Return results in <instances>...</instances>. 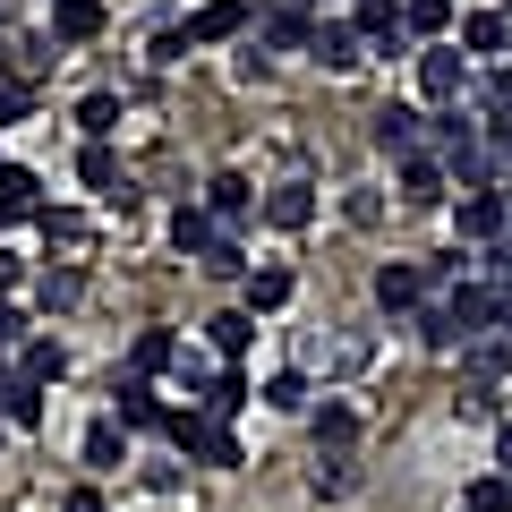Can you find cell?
Masks as SVG:
<instances>
[{
  "label": "cell",
  "mask_w": 512,
  "mask_h": 512,
  "mask_svg": "<svg viewBox=\"0 0 512 512\" xmlns=\"http://www.w3.org/2000/svg\"><path fill=\"white\" fill-rule=\"evenodd\" d=\"M163 436L180 444L188 461H214V470H231V461H239L231 427H214V419H205V410H171V419H163Z\"/></svg>",
  "instance_id": "obj_1"
},
{
  "label": "cell",
  "mask_w": 512,
  "mask_h": 512,
  "mask_svg": "<svg viewBox=\"0 0 512 512\" xmlns=\"http://www.w3.org/2000/svg\"><path fill=\"white\" fill-rule=\"evenodd\" d=\"M461 239H470V248H495V239H512V197L504 188H478V197H461Z\"/></svg>",
  "instance_id": "obj_2"
},
{
  "label": "cell",
  "mask_w": 512,
  "mask_h": 512,
  "mask_svg": "<svg viewBox=\"0 0 512 512\" xmlns=\"http://www.w3.org/2000/svg\"><path fill=\"white\" fill-rule=\"evenodd\" d=\"M419 94L436 111H461V94H470V60L444 52V43H436V52H419Z\"/></svg>",
  "instance_id": "obj_3"
},
{
  "label": "cell",
  "mask_w": 512,
  "mask_h": 512,
  "mask_svg": "<svg viewBox=\"0 0 512 512\" xmlns=\"http://www.w3.org/2000/svg\"><path fill=\"white\" fill-rule=\"evenodd\" d=\"M367 137H376V154H393V163H410V154L427 146V111H410V103H384L376 120H367Z\"/></svg>",
  "instance_id": "obj_4"
},
{
  "label": "cell",
  "mask_w": 512,
  "mask_h": 512,
  "mask_svg": "<svg viewBox=\"0 0 512 512\" xmlns=\"http://www.w3.org/2000/svg\"><path fill=\"white\" fill-rule=\"evenodd\" d=\"M419 299H427V274H419V265H402V256L376 265V308H384V316H410Z\"/></svg>",
  "instance_id": "obj_5"
},
{
  "label": "cell",
  "mask_w": 512,
  "mask_h": 512,
  "mask_svg": "<svg viewBox=\"0 0 512 512\" xmlns=\"http://www.w3.org/2000/svg\"><path fill=\"white\" fill-rule=\"evenodd\" d=\"M495 52H512V18L504 9H470L461 18V60H495Z\"/></svg>",
  "instance_id": "obj_6"
},
{
  "label": "cell",
  "mask_w": 512,
  "mask_h": 512,
  "mask_svg": "<svg viewBox=\"0 0 512 512\" xmlns=\"http://www.w3.org/2000/svg\"><path fill=\"white\" fill-rule=\"evenodd\" d=\"M444 197H453L444 154H410V163H402V205H444Z\"/></svg>",
  "instance_id": "obj_7"
},
{
  "label": "cell",
  "mask_w": 512,
  "mask_h": 512,
  "mask_svg": "<svg viewBox=\"0 0 512 512\" xmlns=\"http://www.w3.org/2000/svg\"><path fill=\"white\" fill-rule=\"evenodd\" d=\"M111 410H120V427H163V419H171V410L154 402L146 376H120V384H111Z\"/></svg>",
  "instance_id": "obj_8"
},
{
  "label": "cell",
  "mask_w": 512,
  "mask_h": 512,
  "mask_svg": "<svg viewBox=\"0 0 512 512\" xmlns=\"http://www.w3.org/2000/svg\"><path fill=\"white\" fill-rule=\"evenodd\" d=\"M316 60H325V69H359V60H367V35H359L350 18H325V26H316Z\"/></svg>",
  "instance_id": "obj_9"
},
{
  "label": "cell",
  "mask_w": 512,
  "mask_h": 512,
  "mask_svg": "<svg viewBox=\"0 0 512 512\" xmlns=\"http://www.w3.org/2000/svg\"><path fill=\"white\" fill-rule=\"evenodd\" d=\"M265 222H274V231H308V222H316V188L308 180H282L274 197H265Z\"/></svg>",
  "instance_id": "obj_10"
},
{
  "label": "cell",
  "mask_w": 512,
  "mask_h": 512,
  "mask_svg": "<svg viewBox=\"0 0 512 512\" xmlns=\"http://www.w3.org/2000/svg\"><path fill=\"white\" fill-rule=\"evenodd\" d=\"M77 180H86L103 205H128V197H137V188L120 180V163H111V146H86V154H77Z\"/></svg>",
  "instance_id": "obj_11"
},
{
  "label": "cell",
  "mask_w": 512,
  "mask_h": 512,
  "mask_svg": "<svg viewBox=\"0 0 512 512\" xmlns=\"http://www.w3.org/2000/svg\"><path fill=\"white\" fill-rule=\"evenodd\" d=\"M103 35V0H52V43H94Z\"/></svg>",
  "instance_id": "obj_12"
},
{
  "label": "cell",
  "mask_w": 512,
  "mask_h": 512,
  "mask_svg": "<svg viewBox=\"0 0 512 512\" xmlns=\"http://www.w3.org/2000/svg\"><path fill=\"white\" fill-rule=\"evenodd\" d=\"M248 205H256L248 171H214V180H205V214H214V222H239Z\"/></svg>",
  "instance_id": "obj_13"
},
{
  "label": "cell",
  "mask_w": 512,
  "mask_h": 512,
  "mask_svg": "<svg viewBox=\"0 0 512 512\" xmlns=\"http://www.w3.org/2000/svg\"><path fill=\"white\" fill-rule=\"evenodd\" d=\"M18 376H26V384H60V376H69V350H60L52 333H26V350H18Z\"/></svg>",
  "instance_id": "obj_14"
},
{
  "label": "cell",
  "mask_w": 512,
  "mask_h": 512,
  "mask_svg": "<svg viewBox=\"0 0 512 512\" xmlns=\"http://www.w3.org/2000/svg\"><path fill=\"white\" fill-rule=\"evenodd\" d=\"M0 427H43V384L0 376Z\"/></svg>",
  "instance_id": "obj_15"
},
{
  "label": "cell",
  "mask_w": 512,
  "mask_h": 512,
  "mask_svg": "<svg viewBox=\"0 0 512 512\" xmlns=\"http://www.w3.org/2000/svg\"><path fill=\"white\" fill-rule=\"evenodd\" d=\"M214 214H205V205H180V214H171V248L180 256H214Z\"/></svg>",
  "instance_id": "obj_16"
},
{
  "label": "cell",
  "mask_w": 512,
  "mask_h": 512,
  "mask_svg": "<svg viewBox=\"0 0 512 512\" xmlns=\"http://www.w3.org/2000/svg\"><path fill=\"white\" fill-rule=\"evenodd\" d=\"M197 410H205L214 427H222V419H239V410H248V376H239V367H222V376L205 384V402H197Z\"/></svg>",
  "instance_id": "obj_17"
},
{
  "label": "cell",
  "mask_w": 512,
  "mask_h": 512,
  "mask_svg": "<svg viewBox=\"0 0 512 512\" xmlns=\"http://www.w3.org/2000/svg\"><path fill=\"white\" fill-rule=\"evenodd\" d=\"M350 444H359V410H342V402H325V410H316V453H333V461H342Z\"/></svg>",
  "instance_id": "obj_18"
},
{
  "label": "cell",
  "mask_w": 512,
  "mask_h": 512,
  "mask_svg": "<svg viewBox=\"0 0 512 512\" xmlns=\"http://www.w3.org/2000/svg\"><path fill=\"white\" fill-rule=\"evenodd\" d=\"M239 26H248V9H239V0H214V9H197V18H188V43H231Z\"/></svg>",
  "instance_id": "obj_19"
},
{
  "label": "cell",
  "mask_w": 512,
  "mask_h": 512,
  "mask_svg": "<svg viewBox=\"0 0 512 512\" xmlns=\"http://www.w3.org/2000/svg\"><path fill=\"white\" fill-rule=\"evenodd\" d=\"M350 26H359L367 43H384V52L402 43V9H393V0H359V18H350Z\"/></svg>",
  "instance_id": "obj_20"
},
{
  "label": "cell",
  "mask_w": 512,
  "mask_h": 512,
  "mask_svg": "<svg viewBox=\"0 0 512 512\" xmlns=\"http://www.w3.org/2000/svg\"><path fill=\"white\" fill-rule=\"evenodd\" d=\"M171 359H180V342H171L163 325H146V333H137V350H128V376H154V367H171Z\"/></svg>",
  "instance_id": "obj_21"
},
{
  "label": "cell",
  "mask_w": 512,
  "mask_h": 512,
  "mask_svg": "<svg viewBox=\"0 0 512 512\" xmlns=\"http://www.w3.org/2000/svg\"><path fill=\"white\" fill-rule=\"evenodd\" d=\"M274 308H291V274L265 265V274H248V316H274Z\"/></svg>",
  "instance_id": "obj_22"
},
{
  "label": "cell",
  "mask_w": 512,
  "mask_h": 512,
  "mask_svg": "<svg viewBox=\"0 0 512 512\" xmlns=\"http://www.w3.org/2000/svg\"><path fill=\"white\" fill-rule=\"evenodd\" d=\"M205 325H214V350H222V359H239V350L256 342V316H248V308H222V316H205Z\"/></svg>",
  "instance_id": "obj_23"
},
{
  "label": "cell",
  "mask_w": 512,
  "mask_h": 512,
  "mask_svg": "<svg viewBox=\"0 0 512 512\" xmlns=\"http://www.w3.org/2000/svg\"><path fill=\"white\" fill-rule=\"evenodd\" d=\"M120 453H128L120 419H94V427H86V461H94V470H120Z\"/></svg>",
  "instance_id": "obj_24"
},
{
  "label": "cell",
  "mask_w": 512,
  "mask_h": 512,
  "mask_svg": "<svg viewBox=\"0 0 512 512\" xmlns=\"http://www.w3.org/2000/svg\"><path fill=\"white\" fill-rule=\"evenodd\" d=\"M402 26H410V35H427V43H436L444 26H453V0H402Z\"/></svg>",
  "instance_id": "obj_25"
},
{
  "label": "cell",
  "mask_w": 512,
  "mask_h": 512,
  "mask_svg": "<svg viewBox=\"0 0 512 512\" xmlns=\"http://www.w3.org/2000/svg\"><path fill=\"white\" fill-rule=\"evenodd\" d=\"M77 128H86L94 146H103L111 128H120V103H111V94H86V103H77Z\"/></svg>",
  "instance_id": "obj_26"
},
{
  "label": "cell",
  "mask_w": 512,
  "mask_h": 512,
  "mask_svg": "<svg viewBox=\"0 0 512 512\" xmlns=\"http://www.w3.org/2000/svg\"><path fill=\"white\" fill-rule=\"evenodd\" d=\"M265 35H274V52H316V26L299 18V9H282V18L265 26Z\"/></svg>",
  "instance_id": "obj_27"
},
{
  "label": "cell",
  "mask_w": 512,
  "mask_h": 512,
  "mask_svg": "<svg viewBox=\"0 0 512 512\" xmlns=\"http://www.w3.org/2000/svg\"><path fill=\"white\" fill-rule=\"evenodd\" d=\"M504 367H512V342H495V333H487V342L470 350V384H495Z\"/></svg>",
  "instance_id": "obj_28"
},
{
  "label": "cell",
  "mask_w": 512,
  "mask_h": 512,
  "mask_svg": "<svg viewBox=\"0 0 512 512\" xmlns=\"http://www.w3.org/2000/svg\"><path fill=\"white\" fill-rule=\"evenodd\" d=\"M205 274H214V282H239V274H248V248H239V239H214V256H205Z\"/></svg>",
  "instance_id": "obj_29"
},
{
  "label": "cell",
  "mask_w": 512,
  "mask_h": 512,
  "mask_svg": "<svg viewBox=\"0 0 512 512\" xmlns=\"http://www.w3.org/2000/svg\"><path fill=\"white\" fill-rule=\"evenodd\" d=\"M265 402H274V410H308V376H299V367H282V376L265 384Z\"/></svg>",
  "instance_id": "obj_30"
},
{
  "label": "cell",
  "mask_w": 512,
  "mask_h": 512,
  "mask_svg": "<svg viewBox=\"0 0 512 512\" xmlns=\"http://www.w3.org/2000/svg\"><path fill=\"white\" fill-rule=\"evenodd\" d=\"M470 512H512V487H504V478H470Z\"/></svg>",
  "instance_id": "obj_31"
},
{
  "label": "cell",
  "mask_w": 512,
  "mask_h": 512,
  "mask_svg": "<svg viewBox=\"0 0 512 512\" xmlns=\"http://www.w3.org/2000/svg\"><path fill=\"white\" fill-rule=\"evenodd\" d=\"M77 291H86L77 274H43V282H35V299H43V308H77Z\"/></svg>",
  "instance_id": "obj_32"
},
{
  "label": "cell",
  "mask_w": 512,
  "mask_h": 512,
  "mask_svg": "<svg viewBox=\"0 0 512 512\" xmlns=\"http://www.w3.org/2000/svg\"><path fill=\"white\" fill-rule=\"evenodd\" d=\"M419 333H427V350H461V333H453V316H444V308H427Z\"/></svg>",
  "instance_id": "obj_33"
},
{
  "label": "cell",
  "mask_w": 512,
  "mask_h": 512,
  "mask_svg": "<svg viewBox=\"0 0 512 512\" xmlns=\"http://www.w3.org/2000/svg\"><path fill=\"white\" fill-rule=\"evenodd\" d=\"M453 410H461V419H495V384H461Z\"/></svg>",
  "instance_id": "obj_34"
},
{
  "label": "cell",
  "mask_w": 512,
  "mask_h": 512,
  "mask_svg": "<svg viewBox=\"0 0 512 512\" xmlns=\"http://www.w3.org/2000/svg\"><path fill=\"white\" fill-rule=\"evenodd\" d=\"M43 239H60V248H77V239H86V222H77V214H52V205H43Z\"/></svg>",
  "instance_id": "obj_35"
},
{
  "label": "cell",
  "mask_w": 512,
  "mask_h": 512,
  "mask_svg": "<svg viewBox=\"0 0 512 512\" xmlns=\"http://www.w3.org/2000/svg\"><path fill=\"white\" fill-rule=\"evenodd\" d=\"M350 487V461H333V453H316V495H342Z\"/></svg>",
  "instance_id": "obj_36"
},
{
  "label": "cell",
  "mask_w": 512,
  "mask_h": 512,
  "mask_svg": "<svg viewBox=\"0 0 512 512\" xmlns=\"http://www.w3.org/2000/svg\"><path fill=\"white\" fill-rule=\"evenodd\" d=\"M0 350H26V316L9 308V299H0Z\"/></svg>",
  "instance_id": "obj_37"
},
{
  "label": "cell",
  "mask_w": 512,
  "mask_h": 512,
  "mask_svg": "<svg viewBox=\"0 0 512 512\" xmlns=\"http://www.w3.org/2000/svg\"><path fill=\"white\" fill-rule=\"evenodd\" d=\"M60 512H103V495H94V487H69V495H60Z\"/></svg>",
  "instance_id": "obj_38"
},
{
  "label": "cell",
  "mask_w": 512,
  "mask_h": 512,
  "mask_svg": "<svg viewBox=\"0 0 512 512\" xmlns=\"http://www.w3.org/2000/svg\"><path fill=\"white\" fill-rule=\"evenodd\" d=\"M495 342H512V291H495Z\"/></svg>",
  "instance_id": "obj_39"
},
{
  "label": "cell",
  "mask_w": 512,
  "mask_h": 512,
  "mask_svg": "<svg viewBox=\"0 0 512 512\" xmlns=\"http://www.w3.org/2000/svg\"><path fill=\"white\" fill-rule=\"evenodd\" d=\"M18 282H26V265H18L9 248H0V291H18Z\"/></svg>",
  "instance_id": "obj_40"
},
{
  "label": "cell",
  "mask_w": 512,
  "mask_h": 512,
  "mask_svg": "<svg viewBox=\"0 0 512 512\" xmlns=\"http://www.w3.org/2000/svg\"><path fill=\"white\" fill-rule=\"evenodd\" d=\"M495 470H512V419L495 427Z\"/></svg>",
  "instance_id": "obj_41"
}]
</instances>
